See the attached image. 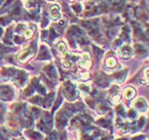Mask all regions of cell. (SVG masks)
<instances>
[{
  "mask_svg": "<svg viewBox=\"0 0 149 140\" xmlns=\"http://www.w3.org/2000/svg\"><path fill=\"white\" fill-rule=\"evenodd\" d=\"M143 79L144 84H149V66L143 70Z\"/></svg>",
  "mask_w": 149,
  "mask_h": 140,
  "instance_id": "obj_7",
  "label": "cell"
},
{
  "mask_svg": "<svg viewBox=\"0 0 149 140\" xmlns=\"http://www.w3.org/2000/svg\"><path fill=\"white\" fill-rule=\"evenodd\" d=\"M32 34H33V32H32L31 30H27V31L25 32V36H26V37H27V38L31 37Z\"/></svg>",
  "mask_w": 149,
  "mask_h": 140,
  "instance_id": "obj_10",
  "label": "cell"
},
{
  "mask_svg": "<svg viewBox=\"0 0 149 140\" xmlns=\"http://www.w3.org/2000/svg\"><path fill=\"white\" fill-rule=\"evenodd\" d=\"M119 101H120V96H118V94H114V96L111 98V102L113 103V104H117Z\"/></svg>",
  "mask_w": 149,
  "mask_h": 140,
  "instance_id": "obj_9",
  "label": "cell"
},
{
  "mask_svg": "<svg viewBox=\"0 0 149 140\" xmlns=\"http://www.w3.org/2000/svg\"><path fill=\"white\" fill-rule=\"evenodd\" d=\"M59 51L61 52L62 55H65L66 53H67V49H66V46L64 43H60L59 44Z\"/></svg>",
  "mask_w": 149,
  "mask_h": 140,
  "instance_id": "obj_8",
  "label": "cell"
},
{
  "mask_svg": "<svg viewBox=\"0 0 149 140\" xmlns=\"http://www.w3.org/2000/svg\"><path fill=\"white\" fill-rule=\"evenodd\" d=\"M135 94H136V91H135V89L133 87H127L124 91V97L127 100L133 99Z\"/></svg>",
  "mask_w": 149,
  "mask_h": 140,
  "instance_id": "obj_5",
  "label": "cell"
},
{
  "mask_svg": "<svg viewBox=\"0 0 149 140\" xmlns=\"http://www.w3.org/2000/svg\"><path fill=\"white\" fill-rule=\"evenodd\" d=\"M129 117H132V118H135V117H136V112H134L133 109H131V110H129Z\"/></svg>",
  "mask_w": 149,
  "mask_h": 140,
  "instance_id": "obj_11",
  "label": "cell"
},
{
  "mask_svg": "<svg viewBox=\"0 0 149 140\" xmlns=\"http://www.w3.org/2000/svg\"><path fill=\"white\" fill-rule=\"evenodd\" d=\"M106 65H107V67H109V68H114L115 66L117 65V62H116V59H115L114 57H109V59H107Z\"/></svg>",
  "mask_w": 149,
  "mask_h": 140,
  "instance_id": "obj_6",
  "label": "cell"
},
{
  "mask_svg": "<svg viewBox=\"0 0 149 140\" xmlns=\"http://www.w3.org/2000/svg\"><path fill=\"white\" fill-rule=\"evenodd\" d=\"M133 54V50L131 48L130 46H128V45H125L120 48L119 50V55L123 57V59H129L131 57Z\"/></svg>",
  "mask_w": 149,
  "mask_h": 140,
  "instance_id": "obj_2",
  "label": "cell"
},
{
  "mask_svg": "<svg viewBox=\"0 0 149 140\" xmlns=\"http://www.w3.org/2000/svg\"><path fill=\"white\" fill-rule=\"evenodd\" d=\"M134 105H135V107H136V108L142 112H146L147 108H148L146 100L144 99V98H140V99H137L136 101H135V103H134Z\"/></svg>",
  "mask_w": 149,
  "mask_h": 140,
  "instance_id": "obj_3",
  "label": "cell"
},
{
  "mask_svg": "<svg viewBox=\"0 0 149 140\" xmlns=\"http://www.w3.org/2000/svg\"><path fill=\"white\" fill-rule=\"evenodd\" d=\"M78 64H79V66H80L81 68H83V69L90 68L91 65H92V63H91V59H90L88 54H87V53H83Z\"/></svg>",
  "mask_w": 149,
  "mask_h": 140,
  "instance_id": "obj_1",
  "label": "cell"
},
{
  "mask_svg": "<svg viewBox=\"0 0 149 140\" xmlns=\"http://www.w3.org/2000/svg\"><path fill=\"white\" fill-rule=\"evenodd\" d=\"M81 79L87 80V79H88V73H83V74H81Z\"/></svg>",
  "mask_w": 149,
  "mask_h": 140,
  "instance_id": "obj_13",
  "label": "cell"
},
{
  "mask_svg": "<svg viewBox=\"0 0 149 140\" xmlns=\"http://www.w3.org/2000/svg\"><path fill=\"white\" fill-rule=\"evenodd\" d=\"M50 16H51V19L56 21L61 18V12H60V8L58 6H52L51 9H50Z\"/></svg>",
  "mask_w": 149,
  "mask_h": 140,
  "instance_id": "obj_4",
  "label": "cell"
},
{
  "mask_svg": "<svg viewBox=\"0 0 149 140\" xmlns=\"http://www.w3.org/2000/svg\"><path fill=\"white\" fill-rule=\"evenodd\" d=\"M141 121H140V124H139V130H140L142 126H143V124H144V122H145V118L144 117H142V118L140 119Z\"/></svg>",
  "mask_w": 149,
  "mask_h": 140,
  "instance_id": "obj_12",
  "label": "cell"
}]
</instances>
